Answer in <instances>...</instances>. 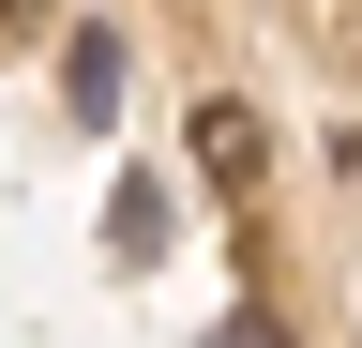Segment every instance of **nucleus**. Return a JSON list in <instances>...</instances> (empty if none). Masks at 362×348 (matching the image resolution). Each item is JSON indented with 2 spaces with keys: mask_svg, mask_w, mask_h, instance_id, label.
<instances>
[{
  "mask_svg": "<svg viewBox=\"0 0 362 348\" xmlns=\"http://www.w3.org/2000/svg\"><path fill=\"white\" fill-rule=\"evenodd\" d=\"M226 348H287V333H272V318H226Z\"/></svg>",
  "mask_w": 362,
  "mask_h": 348,
  "instance_id": "nucleus-2",
  "label": "nucleus"
},
{
  "mask_svg": "<svg viewBox=\"0 0 362 348\" xmlns=\"http://www.w3.org/2000/svg\"><path fill=\"white\" fill-rule=\"evenodd\" d=\"M197 152H211V182H257V106H197Z\"/></svg>",
  "mask_w": 362,
  "mask_h": 348,
  "instance_id": "nucleus-1",
  "label": "nucleus"
}]
</instances>
